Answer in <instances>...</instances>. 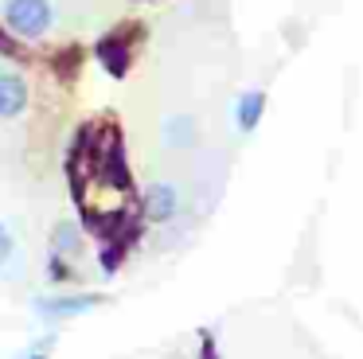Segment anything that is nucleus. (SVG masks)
<instances>
[{"instance_id": "1", "label": "nucleus", "mask_w": 363, "mask_h": 359, "mask_svg": "<svg viewBox=\"0 0 363 359\" xmlns=\"http://www.w3.org/2000/svg\"><path fill=\"white\" fill-rule=\"evenodd\" d=\"M0 20H4V31H12L16 39H43L55 23V8L51 0H4L0 4Z\"/></svg>"}, {"instance_id": "2", "label": "nucleus", "mask_w": 363, "mask_h": 359, "mask_svg": "<svg viewBox=\"0 0 363 359\" xmlns=\"http://www.w3.org/2000/svg\"><path fill=\"white\" fill-rule=\"evenodd\" d=\"M133 35L137 31L118 28V31H110V35L98 39V59H102V67L110 70L113 78H121L129 67H133Z\"/></svg>"}, {"instance_id": "3", "label": "nucleus", "mask_w": 363, "mask_h": 359, "mask_svg": "<svg viewBox=\"0 0 363 359\" xmlns=\"http://www.w3.org/2000/svg\"><path fill=\"white\" fill-rule=\"evenodd\" d=\"M102 304L98 293H74V297H35V312L43 320H71V316H86Z\"/></svg>"}, {"instance_id": "4", "label": "nucleus", "mask_w": 363, "mask_h": 359, "mask_svg": "<svg viewBox=\"0 0 363 359\" xmlns=\"http://www.w3.org/2000/svg\"><path fill=\"white\" fill-rule=\"evenodd\" d=\"M176 211H180V192L172 184H152L141 199V219L149 223H172Z\"/></svg>"}, {"instance_id": "5", "label": "nucleus", "mask_w": 363, "mask_h": 359, "mask_svg": "<svg viewBox=\"0 0 363 359\" xmlns=\"http://www.w3.org/2000/svg\"><path fill=\"white\" fill-rule=\"evenodd\" d=\"M28 98H32V90H28V78L20 70H0V117L4 121L20 117L28 109Z\"/></svg>"}, {"instance_id": "6", "label": "nucleus", "mask_w": 363, "mask_h": 359, "mask_svg": "<svg viewBox=\"0 0 363 359\" xmlns=\"http://www.w3.org/2000/svg\"><path fill=\"white\" fill-rule=\"evenodd\" d=\"M262 114H266V94H262V90L238 94V101H235V121H238V129H242V133H254V129H258V121H262Z\"/></svg>"}, {"instance_id": "7", "label": "nucleus", "mask_w": 363, "mask_h": 359, "mask_svg": "<svg viewBox=\"0 0 363 359\" xmlns=\"http://www.w3.org/2000/svg\"><path fill=\"white\" fill-rule=\"evenodd\" d=\"M79 226L71 223V219H63V223H55V231H51V254L55 258H67L71 262L74 254H79Z\"/></svg>"}, {"instance_id": "8", "label": "nucleus", "mask_w": 363, "mask_h": 359, "mask_svg": "<svg viewBox=\"0 0 363 359\" xmlns=\"http://www.w3.org/2000/svg\"><path fill=\"white\" fill-rule=\"evenodd\" d=\"M164 140L172 148L196 145V121H191V117H172V121H164Z\"/></svg>"}, {"instance_id": "9", "label": "nucleus", "mask_w": 363, "mask_h": 359, "mask_svg": "<svg viewBox=\"0 0 363 359\" xmlns=\"http://www.w3.org/2000/svg\"><path fill=\"white\" fill-rule=\"evenodd\" d=\"M48 273H51V281H59V285H63L67 277H74L71 265H67V258H55V254H48Z\"/></svg>"}, {"instance_id": "10", "label": "nucleus", "mask_w": 363, "mask_h": 359, "mask_svg": "<svg viewBox=\"0 0 363 359\" xmlns=\"http://www.w3.org/2000/svg\"><path fill=\"white\" fill-rule=\"evenodd\" d=\"M12 250H16V238H12V231H9V226L0 223V265H4V262L12 258Z\"/></svg>"}, {"instance_id": "11", "label": "nucleus", "mask_w": 363, "mask_h": 359, "mask_svg": "<svg viewBox=\"0 0 363 359\" xmlns=\"http://www.w3.org/2000/svg\"><path fill=\"white\" fill-rule=\"evenodd\" d=\"M199 359H219V351H215V340H211V336H203V343H199Z\"/></svg>"}, {"instance_id": "12", "label": "nucleus", "mask_w": 363, "mask_h": 359, "mask_svg": "<svg viewBox=\"0 0 363 359\" xmlns=\"http://www.w3.org/2000/svg\"><path fill=\"white\" fill-rule=\"evenodd\" d=\"M48 348H51V336H48V343H43V348H35L28 359H48Z\"/></svg>"}]
</instances>
